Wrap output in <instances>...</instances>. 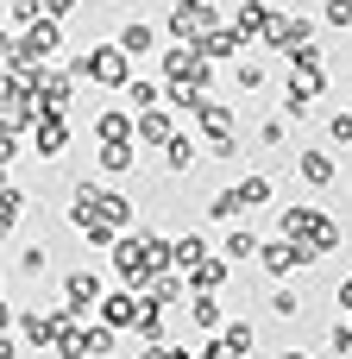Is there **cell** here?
I'll list each match as a JSON object with an SVG mask.
<instances>
[{
    "label": "cell",
    "instance_id": "4dcf8cb0",
    "mask_svg": "<svg viewBox=\"0 0 352 359\" xmlns=\"http://www.w3.org/2000/svg\"><path fill=\"white\" fill-rule=\"evenodd\" d=\"M208 215H214V221H239V215H252V208H246V196H239V183H227V189H220V196L208 202Z\"/></svg>",
    "mask_w": 352,
    "mask_h": 359
},
{
    "label": "cell",
    "instance_id": "f1b7e54d",
    "mask_svg": "<svg viewBox=\"0 0 352 359\" xmlns=\"http://www.w3.org/2000/svg\"><path fill=\"white\" fill-rule=\"evenodd\" d=\"M208 252H214V246H208L202 233H176V240H170V265H176V271H189V265L208 259Z\"/></svg>",
    "mask_w": 352,
    "mask_h": 359
},
{
    "label": "cell",
    "instance_id": "8fae6325",
    "mask_svg": "<svg viewBox=\"0 0 352 359\" xmlns=\"http://www.w3.org/2000/svg\"><path fill=\"white\" fill-rule=\"evenodd\" d=\"M132 316H139V290H132V284H120V290H101V303H94V322H101V328L126 334V328H132Z\"/></svg>",
    "mask_w": 352,
    "mask_h": 359
},
{
    "label": "cell",
    "instance_id": "b9f144b4",
    "mask_svg": "<svg viewBox=\"0 0 352 359\" xmlns=\"http://www.w3.org/2000/svg\"><path fill=\"white\" fill-rule=\"evenodd\" d=\"M334 303H340V316H352V278H340V290H334Z\"/></svg>",
    "mask_w": 352,
    "mask_h": 359
},
{
    "label": "cell",
    "instance_id": "74e56055",
    "mask_svg": "<svg viewBox=\"0 0 352 359\" xmlns=\"http://www.w3.org/2000/svg\"><path fill=\"white\" fill-rule=\"evenodd\" d=\"M321 19H328V25H340V32H352V0H328V6H321Z\"/></svg>",
    "mask_w": 352,
    "mask_h": 359
},
{
    "label": "cell",
    "instance_id": "e575fe53",
    "mask_svg": "<svg viewBox=\"0 0 352 359\" xmlns=\"http://www.w3.org/2000/svg\"><path fill=\"white\" fill-rule=\"evenodd\" d=\"M132 359H195L189 347H176V341H139V353Z\"/></svg>",
    "mask_w": 352,
    "mask_h": 359
},
{
    "label": "cell",
    "instance_id": "4316f807",
    "mask_svg": "<svg viewBox=\"0 0 352 359\" xmlns=\"http://www.w3.org/2000/svg\"><path fill=\"white\" fill-rule=\"evenodd\" d=\"M120 95H126V107H132V114H145V107H157V101H164V82H151V76H126V88H120Z\"/></svg>",
    "mask_w": 352,
    "mask_h": 359
},
{
    "label": "cell",
    "instance_id": "277c9868",
    "mask_svg": "<svg viewBox=\"0 0 352 359\" xmlns=\"http://www.w3.org/2000/svg\"><path fill=\"white\" fill-rule=\"evenodd\" d=\"M69 101H76V76L57 69V63H38L31 69V107L38 114H69Z\"/></svg>",
    "mask_w": 352,
    "mask_h": 359
},
{
    "label": "cell",
    "instance_id": "ba28073f",
    "mask_svg": "<svg viewBox=\"0 0 352 359\" xmlns=\"http://www.w3.org/2000/svg\"><path fill=\"white\" fill-rule=\"evenodd\" d=\"M328 88V69H296L290 63V82H283V120H309L315 95Z\"/></svg>",
    "mask_w": 352,
    "mask_h": 359
},
{
    "label": "cell",
    "instance_id": "e0dca14e",
    "mask_svg": "<svg viewBox=\"0 0 352 359\" xmlns=\"http://www.w3.org/2000/svg\"><path fill=\"white\" fill-rule=\"evenodd\" d=\"M189 120H195L202 133H233L239 114H233L227 101H214V95H195V101H189Z\"/></svg>",
    "mask_w": 352,
    "mask_h": 359
},
{
    "label": "cell",
    "instance_id": "836d02e7",
    "mask_svg": "<svg viewBox=\"0 0 352 359\" xmlns=\"http://www.w3.org/2000/svg\"><path fill=\"white\" fill-rule=\"evenodd\" d=\"M50 271V246H25L19 252V278H44Z\"/></svg>",
    "mask_w": 352,
    "mask_h": 359
},
{
    "label": "cell",
    "instance_id": "30bf717a",
    "mask_svg": "<svg viewBox=\"0 0 352 359\" xmlns=\"http://www.w3.org/2000/svg\"><path fill=\"white\" fill-rule=\"evenodd\" d=\"M69 322H76V316H69L63 303H57V309H25V316H19V341H25V347H44V353H50V341H57Z\"/></svg>",
    "mask_w": 352,
    "mask_h": 359
},
{
    "label": "cell",
    "instance_id": "6da1fadb",
    "mask_svg": "<svg viewBox=\"0 0 352 359\" xmlns=\"http://www.w3.org/2000/svg\"><path fill=\"white\" fill-rule=\"evenodd\" d=\"M69 76L120 95V88H126V76H132V57H126L120 44H94V50H76V57H69Z\"/></svg>",
    "mask_w": 352,
    "mask_h": 359
},
{
    "label": "cell",
    "instance_id": "d6a6232c",
    "mask_svg": "<svg viewBox=\"0 0 352 359\" xmlns=\"http://www.w3.org/2000/svg\"><path fill=\"white\" fill-rule=\"evenodd\" d=\"M113 347H120V334L101 328V322H88V359H113Z\"/></svg>",
    "mask_w": 352,
    "mask_h": 359
},
{
    "label": "cell",
    "instance_id": "9c48e42d",
    "mask_svg": "<svg viewBox=\"0 0 352 359\" xmlns=\"http://www.w3.org/2000/svg\"><path fill=\"white\" fill-rule=\"evenodd\" d=\"M258 265L271 278H290V271H309L315 265V246H302V240H265L258 246Z\"/></svg>",
    "mask_w": 352,
    "mask_h": 359
},
{
    "label": "cell",
    "instance_id": "44dd1931",
    "mask_svg": "<svg viewBox=\"0 0 352 359\" xmlns=\"http://www.w3.org/2000/svg\"><path fill=\"white\" fill-rule=\"evenodd\" d=\"M183 284H189V290H208V297H220V284H227V259H220V252L195 259V265L183 271Z\"/></svg>",
    "mask_w": 352,
    "mask_h": 359
},
{
    "label": "cell",
    "instance_id": "8992f818",
    "mask_svg": "<svg viewBox=\"0 0 352 359\" xmlns=\"http://www.w3.org/2000/svg\"><path fill=\"white\" fill-rule=\"evenodd\" d=\"M88 202H94V215H101L113 233H132V227H139V202H132L126 189H113V183H94V177H88Z\"/></svg>",
    "mask_w": 352,
    "mask_h": 359
},
{
    "label": "cell",
    "instance_id": "7a4b0ae2",
    "mask_svg": "<svg viewBox=\"0 0 352 359\" xmlns=\"http://www.w3.org/2000/svg\"><path fill=\"white\" fill-rule=\"evenodd\" d=\"M157 69H164L170 88H195V95H208V82H214V63L195 57V44H170V50L157 57Z\"/></svg>",
    "mask_w": 352,
    "mask_h": 359
},
{
    "label": "cell",
    "instance_id": "f546056e",
    "mask_svg": "<svg viewBox=\"0 0 352 359\" xmlns=\"http://www.w3.org/2000/svg\"><path fill=\"white\" fill-rule=\"evenodd\" d=\"M265 76H271V69H265L258 57H233V82H239V95H258Z\"/></svg>",
    "mask_w": 352,
    "mask_h": 359
},
{
    "label": "cell",
    "instance_id": "83f0119b",
    "mask_svg": "<svg viewBox=\"0 0 352 359\" xmlns=\"http://www.w3.org/2000/svg\"><path fill=\"white\" fill-rule=\"evenodd\" d=\"M94 139L107 145V139H132V107H101L94 114Z\"/></svg>",
    "mask_w": 352,
    "mask_h": 359
},
{
    "label": "cell",
    "instance_id": "9a60e30c",
    "mask_svg": "<svg viewBox=\"0 0 352 359\" xmlns=\"http://www.w3.org/2000/svg\"><path fill=\"white\" fill-rule=\"evenodd\" d=\"M239 50H252V44H246L233 25H208V32L195 38V57H208V63H233Z\"/></svg>",
    "mask_w": 352,
    "mask_h": 359
},
{
    "label": "cell",
    "instance_id": "d4e9b609",
    "mask_svg": "<svg viewBox=\"0 0 352 359\" xmlns=\"http://www.w3.org/2000/svg\"><path fill=\"white\" fill-rule=\"evenodd\" d=\"M195 151H202V145H195V133H183V126H176V133H170V145H164L170 177H189V170H195Z\"/></svg>",
    "mask_w": 352,
    "mask_h": 359
},
{
    "label": "cell",
    "instance_id": "7402d4cb",
    "mask_svg": "<svg viewBox=\"0 0 352 359\" xmlns=\"http://www.w3.org/2000/svg\"><path fill=\"white\" fill-rule=\"evenodd\" d=\"M214 341H220V347H227V353H233V359H246V353H252V347H258V328H252L246 316H227V322L214 328Z\"/></svg>",
    "mask_w": 352,
    "mask_h": 359
},
{
    "label": "cell",
    "instance_id": "f35d334b",
    "mask_svg": "<svg viewBox=\"0 0 352 359\" xmlns=\"http://www.w3.org/2000/svg\"><path fill=\"white\" fill-rule=\"evenodd\" d=\"M258 145L277 151V145H283V120H258Z\"/></svg>",
    "mask_w": 352,
    "mask_h": 359
},
{
    "label": "cell",
    "instance_id": "3957f363",
    "mask_svg": "<svg viewBox=\"0 0 352 359\" xmlns=\"http://www.w3.org/2000/svg\"><path fill=\"white\" fill-rule=\"evenodd\" d=\"M57 50H63V25H57V19H44V13H38L31 25H19V38H13V63H31V69H38V63H50Z\"/></svg>",
    "mask_w": 352,
    "mask_h": 359
},
{
    "label": "cell",
    "instance_id": "603a6c76",
    "mask_svg": "<svg viewBox=\"0 0 352 359\" xmlns=\"http://www.w3.org/2000/svg\"><path fill=\"white\" fill-rule=\"evenodd\" d=\"M94 164H101L107 177H126V170L139 164V145H132V139H107V145H94Z\"/></svg>",
    "mask_w": 352,
    "mask_h": 359
},
{
    "label": "cell",
    "instance_id": "ab89813d",
    "mask_svg": "<svg viewBox=\"0 0 352 359\" xmlns=\"http://www.w3.org/2000/svg\"><path fill=\"white\" fill-rule=\"evenodd\" d=\"M44 13V0H13V25H31Z\"/></svg>",
    "mask_w": 352,
    "mask_h": 359
},
{
    "label": "cell",
    "instance_id": "bcb514c9",
    "mask_svg": "<svg viewBox=\"0 0 352 359\" xmlns=\"http://www.w3.org/2000/svg\"><path fill=\"white\" fill-rule=\"evenodd\" d=\"M346 114H352V101H346Z\"/></svg>",
    "mask_w": 352,
    "mask_h": 359
},
{
    "label": "cell",
    "instance_id": "cb8c5ba5",
    "mask_svg": "<svg viewBox=\"0 0 352 359\" xmlns=\"http://www.w3.org/2000/svg\"><path fill=\"white\" fill-rule=\"evenodd\" d=\"M265 19H271V0H239L227 25H233V32L246 38V44H258V32H265Z\"/></svg>",
    "mask_w": 352,
    "mask_h": 359
},
{
    "label": "cell",
    "instance_id": "5b68a950",
    "mask_svg": "<svg viewBox=\"0 0 352 359\" xmlns=\"http://www.w3.org/2000/svg\"><path fill=\"white\" fill-rule=\"evenodd\" d=\"M309 38H315V19H302V13H277V6H271V19H265V32H258V44L277 50V57H290V50L309 44Z\"/></svg>",
    "mask_w": 352,
    "mask_h": 359
},
{
    "label": "cell",
    "instance_id": "ac0fdd59",
    "mask_svg": "<svg viewBox=\"0 0 352 359\" xmlns=\"http://www.w3.org/2000/svg\"><path fill=\"white\" fill-rule=\"evenodd\" d=\"M183 316L202 328V334H214L220 322H227V309H220V297H208V290H183Z\"/></svg>",
    "mask_w": 352,
    "mask_h": 359
},
{
    "label": "cell",
    "instance_id": "8d00e7d4",
    "mask_svg": "<svg viewBox=\"0 0 352 359\" xmlns=\"http://www.w3.org/2000/svg\"><path fill=\"white\" fill-rule=\"evenodd\" d=\"M328 139H334V145H352V114H346V107L328 114Z\"/></svg>",
    "mask_w": 352,
    "mask_h": 359
},
{
    "label": "cell",
    "instance_id": "52a82bcc",
    "mask_svg": "<svg viewBox=\"0 0 352 359\" xmlns=\"http://www.w3.org/2000/svg\"><path fill=\"white\" fill-rule=\"evenodd\" d=\"M208 25H220V13H214V0H170V44H195Z\"/></svg>",
    "mask_w": 352,
    "mask_h": 359
},
{
    "label": "cell",
    "instance_id": "1f68e13d",
    "mask_svg": "<svg viewBox=\"0 0 352 359\" xmlns=\"http://www.w3.org/2000/svg\"><path fill=\"white\" fill-rule=\"evenodd\" d=\"M271 316H277V322H296V316H302V290H296V284H283V290L271 297Z\"/></svg>",
    "mask_w": 352,
    "mask_h": 359
},
{
    "label": "cell",
    "instance_id": "2e32d148",
    "mask_svg": "<svg viewBox=\"0 0 352 359\" xmlns=\"http://www.w3.org/2000/svg\"><path fill=\"white\" fill-rule=\"evenodd\" d=\"M107 252H113V278H120V284H139V278H145V240H139V227L120 233Z\"/></svg>",
    "mask_w": 352,
    "mask_h": 359
},
{
    "label": "cell",
    "instance_id": "4fadbf2b",
    "mask_svg": "<svg viewBox=\"0 0 352 359\" xmlns=\"http://www.w3.org/2000/svg\"><path fill=\"white\" fill-rule=\"evenodd\" d=\"M31 151L50 164V158H63L69 151V114H38L31 120Z\"/></svg>",
    "mask_w": 352,
    "mask_h": 359
},
{
    "label": "cell",
    "instance_id": "60d3db41",
    "mask_svg": "<svg viewBox=\"0 0 352 359\" xmlns=\"http://www.w3.org/2000/svg\"><path fill=\"white\" fill-rule=\"evenodd\" d=\"M76 6H82V0H44V19H57V25H63V19H69Z\"/></svg>",
    "mask_w": 352,
    "mask_h": 359
},
{
    "label": "cell",
    "instance_id": "d590c367",
    "mask_svg": "<svg viewBox=\"0 0 352 359\" xmlns=\"http://www.w3.org/2000/svg\"><path fill=\"white\" fill-rule=\"evenodd\" d=\"M208 158H220V164L239 158V139H233V133H208Z\"/></svg>",
    "mask_w": 352,
    "mask_h": 359
},
{
    "label": "cell",
    "instance_id": "ee69618b",
    "mask_svg": "<svg viewBox=\"0 0 352 359\" xmlns=\"http://www.w3.org/2000/svg\"><path fill=\"white\" fill-rule=\"evenodd\" d=\"M195 359H233V353H227L220 341H208V347H202V353H195Z\"/></svg>",
    "mask_w": 352,
    "mask_h": 359
},
{
    "label": "cell",
    "instance_id": "ffe728a7",
    "mask_svg": "<svg viewBox=\"0 0 352 359\" xmlns=\"http://www.w3.org/2000/svg\"><path fill=\"white\" fill-rule=\"evenodd\" d=\"M290 158H296V177H302L309 189H328V183L340 177V164H334L328 151H290Z\"/></svg>",
    "mask_w": 352,
    "mask_h": 359
},
{
    "label": "cell",
    "instance_id": "7c38bea8",
    "mask_svg": "<svg viewBox=\"0 0 352 359\" xmlns=\"http://www.w3.org/2000/svg\"><path fill=\"white\" fill-rule=\"evenodd\" d=\"M170 133H176V114L157 101V107H145V114H132V145H151V151H164L170 145Z\"/></svg>",
    "mask_w": 352,
    "mask_h": 359
},
{
    "label": "cell",
    "instance_id": "d6986e66",
    "mask_svg": "<svg viewBox=\"0 0 352 359\" xmlns=\"http://www.w3.org/2000/svg\"><path fill=\"white\" fill-rule=\"evenodd\" d=\"M113 44H120L126 57H151V50H157V25H151V19H126V25L113 32Z\"/></svg>",
    "mask_w": 352,
    "mask_h": 359
},
{
    "label": "cell",
    "instance_id": "484cf974",
    "mask_svg": "<svg viewBox=\"0 0 352 359\" xmlns=\"http://www.w3.org/2000/svg\"><path fill=\"white\" fill-rule=\"evenodd\" d=\"M258 246H265V240H258L252 227H233V233L220 240V259H227V265H252V259H258Z\"/></svg>",
    "mask_w": 352,
    "mask_h": 359
},
{
    "label": "cell",
    "instance_id": "f6af8a7d",
    "mask_svg": "<svg viewBox=\"0 0 352 359\" xmlns=\"http://www.w3.org/2000/svg\"><path fill=\"white\" fill-rule=\"evenodd\" d=\"M271 359H315V353H302V347H277Z\"/></svg>",
    "mask_w": 352,
    "mask_h": 359
},
{
    "label": "cell",
    "instance_id": "7bdbcfd3",
    "mask_svg": "<svg viewBox=\"0 0 352 359\" xmlns=\"http://www.w3.org/2000/svg\"><path fill=\"white\" fill-rule=\"evenodd\" d=\"M0 359H19V341H13L6 328H0Z\"/></svg>",
    "mask_w": 352,
    "mask_h": 359
},
{
    "label": "cell",
    "instance_id": "5bb4252c",
    "mask_svg": "<svg viewBox=\"0 0 352 359\" xmlns=\"http://www.w3.org/2000/svg\"><path fill=\"white\" fill-rule=\"evenodd\" d=\"M101 290H107L101 271H69V278H63V309H69L76 322H88V309L101 303Z\"/></svg>",
    "mask_w": 352,
    "mask_h": 359
}]
</instances>
